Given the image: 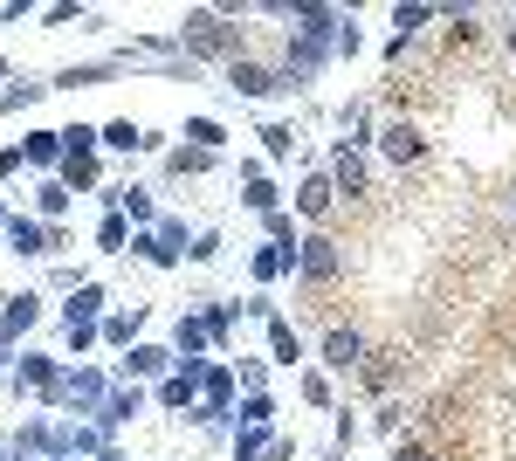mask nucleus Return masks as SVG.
<instances>
[{"instance_id":"obj_1","label":"nucleus","mask_w":516,"mask_h":461,"mask_svg":"<svg viewBox=\"0 0 516 461\" xmlns=\"http://www.w3.org/2000/svg\"><path fill=\"white\" fill-rule=\"evenodd\" d=\"M510 49H516V28H510Z\"/></svg>"}]
</instances>
